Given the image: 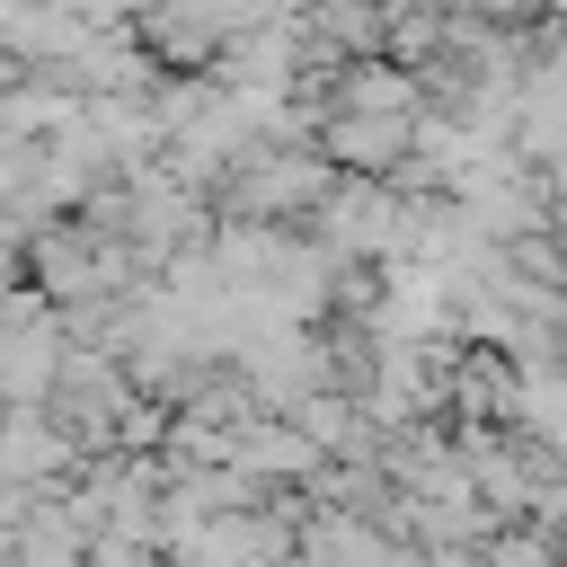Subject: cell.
Returning a JSON list of instances; mask_svg holds the SVG:
<instances>
[{
    "label": "cell",
    "mask_w": 567,
    "mask_h": 567,
    "mask_svg": "<svg viewBox=\"0 0 567 567\" xmlns=\"http://www.w3.org/2000/svg\"><path fill=\"white\" fill-rule=\"evenodd\" d=\"M408 106H416V89H408L399 71H381V62L346 80V115H408Z\"/></svg>",
    "instance_id": "obj_1"
}]
</instances>
